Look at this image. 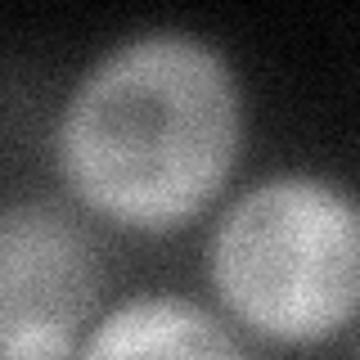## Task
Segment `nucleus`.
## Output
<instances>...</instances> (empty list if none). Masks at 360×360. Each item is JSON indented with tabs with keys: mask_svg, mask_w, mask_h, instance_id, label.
Segmentation results:
<instances>
[{
	"mask_svg": "<svg viewBox=\"0 0 360 360\" xmlns=\"http://www.w3.org/2000/svg\"><path fill=\"white\" fill-rule=\"evenodd\" d=\"M243 135L230 54L189 27H140L77 72L50 127V162L77 212L158 239L230 194Z\"/></svg>",
	"mask_w": 360,
	"mask_h": 360,
	"instance_id": "obj_1",
	"label": "nucleus"
},
{
	"mask_svg": "<svg viewBox=\"0 0 360 360\" xmlns=\"http://www.w3.org/2000/svg\"><path fill=\"white\" fill-rule=\"evenodd\" d=\"M202 279L270 347H324L360 320V194L324 172H266L217 207Z\"/></svg>",
	"mask_w": 360,
	"mask_h": 360,
	"instance_id": "obj_2",
	"label": "nucleus"
},
{
	"mask_svg": "<svg viewBox=\"0 0 360 360\" xmlns=\"http://www.w3.org/2000/svg\"><path fill=\"white\" fill-rule=\"evenodd\" d=\"M104 266L72 207L18 198L0 217V360H77L104 315Z\"/></svg>",
	"mask_w": 360,
	"mask_h": 360,
	"instance_id": "obj_3",
	"label": "nucleus"
},
{
	"mask_svg": "<svg viewBox=\"0 0 360 360\" xmlns=\"http://www.w3.org/2000/svg\"><path fill=\"white\" fill-rule=\"evenodd\" d=\"M221 307L189 292L144 288L104 307L77 360H257Z\"/></svg>",
	"mask_w": 360,
	"mask_h": 360,
	"instance_id": "obj_4",
	"label": "nucleus"
}]
</instances>
